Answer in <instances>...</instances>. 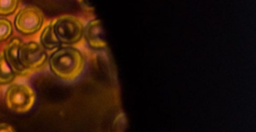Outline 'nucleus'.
I'll use <instances>...</instances> for the list:
<instances>
[{"label":"nucleus","instance_id":"f257e3e1","mask_svg":"<svg viewBox=\"0 0 256 132\" xmlns=\"http://www.w3.org/2000/svg\"><path fill=\"white\" fill-rule=\"evenodd\" d=\"M49 66L54 74L65 81H73L83 73L85 58L83 54L73 46H61L52 52Z\"/></svg>","mask_w":256,"mask_h":132},{"label":"nucleus","instance_id":"f03ea898","mask_svg":"<svg viewBox=\"0 0 256 132\" xmlns=\"http://www.w3.org/2000/svg\"><path fill=\"white\" fill-rule=\"evenodd\" d=\"M52 24L61 44H74L80 42L83 37L84 26L77 16L62 15L53 20Z\"/></svg>","mask_w":256,"mask_h":132},{"label":"nucleus","instance_id":"7ed1b4c3","mask_svg":"<svg viewBox=\"0 0 256 132\" xmlns=\"http://www.w3.org/2000/svg\"><path fill=\"white\" fill-rule=\"evenodd\" d=\"M35 102V92L26 84H12L6 92L7 106L14 112H28L32 109Z\"/></svg>","mask_w":256,"mask_h":132},{"label":"nucleus","instance_id":"20e7f679","mask_svg":"<svg viewBox=\"0 0 256 132\" xmlns=\"http://www.w3.org/2000/svg\"><path fill=\"white\" fill-rule=\"evenodd\" d=\"M19 60L24 68L30 72H36L46 66L47 52L38 42H23L19 48Z\"/></svg>","mask_w":256,"mask_h":132},{"label":"nucleus","instance_id":"39448f33","mask_svg":"<svg viewBox=\"0 0 256 132\" xmlns=\"http://www.w3.org/2000/svg\"><path fill=\"white\" fill-rule=\"evenodd\" d=\"M44 20V14L38 8L26 6L18 12L14 18V26L22 34H35L42 28Z\"/></svg>","mask_w":256,"mask_h":132},{"label":"nucleus","instance_id":"423d86ee","mask_svg":"<svg viewBox=\"0 0 256 132\" xmlns=\"http://www.w3.org/2000/svg\"><path fill=\"white\" fill-rule=\"evenodd\" d=\"M22 43V40L18 38L12 39L6 46L4 54L8 66L14 72V74L20 76H28L30 75L32 72L24 68L19 60V48Z\"/></svg>","mask_w":256,"mask_h":132},{"label":"nucleus","instance_id":"0eeeda50","mask_svg":"<svg viewBox=\"0 0 256 132\" xmlns=\"http://www.w3.org/2000/svg\"><path fill=\"white\" fill-rule=\"evenodd\" d=\"M85 39L88 44L94 49L106 48V42L104 38L101 21L94 19L86 24L84 32Z\"/></svg>","mask_w":256,"mask_h":132},{"label":"nucleus","instance_id":"6e6552de","mask_svg":"<svg viewBox=\"0 0 256 132\" xmlns=\"http://www.w3.org/2000/svg\"><path fill=\"white\" fill-rule=\"evenodd\" d=\"M40 44L46 50L47 54H52L62 46L55 34L52 22L46 26L42 32L40 36Z\"/></svg>","mask_w":256,"mask_h":132},{"label":"nucleus","instance_id":"1a4fd4ad","mask_svg":"<svg viewBox=\"0 0 256 132\" xmlns=\"http://www.w3.org/2000/svg\"><path fill=\"white\" fill-rule=\"evenodd\" d=\"M16 75L12 70L6 60L4 52H0V85H8L16 79Z\"/></svg>","mask_w":256,"mask_h":132},{"label":"nucleus","instance_id":"9d476101","mask_svg":"<svg viewBox=\"0 0 256 132\" xmlns=\"http://www.w3.org/2000/svg\"><path fill=\"white\" fill-rule=\"evenodd\" d=\"M19 2L16 0H0V15L8 16L12 14L18 8Z\"/></svg>","mask_w":256,"mask_h":132},{"label":"nucleus","instance_id":"9b49d317","mask_svg":"<svg viewBox=\"0 0 256 132\" xmlns=\"http://www.w3.org/2000/svg\"><path fill=\"white\" fill-rule=\"evenodd\" d=\"M13 32L12 24L5 18H0V42L6 40Z\"/></svg>","mask_w":256,"mask_h":132},{"label":"nucleus","instance_id":"f8f14e48","mask_svg":"<svg viewBox=\"0 0 256 132\" xmlns=\"http://www.w3.org/2000/svg\"><path fill=\"white\" fill-rule=\"evenodd\" d=\"M0 132H14V130L10 124L1 123L0 124Z\"/></svg>","mask_w":256,"mask_h":132}]
</instances>
